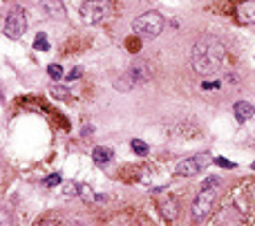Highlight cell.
I'll list each match as a JSON object with an SVG mask.
<instances>
[{"instance_id": "cell-3", "label": "cell", "mask_w": 255, "mask_h": 226, "mask_svg": "<svg viewBox=\"0 0 255 226\" xmlns=\"http://www.w3.org/2000/svg\"><path fill=\"white\" fill-rule=\"evenodd\" d=\"M132 32L137 36H141V38H157V36L163 32V18L161 14L157 12H145L141 14L139 18H134L132 23Z\"/></svg>"}, {"instance_id": "cell-22", "label": "cell", "mask_w": 255, "mask_h": 226, "mask_svg": "<svg viewBox=\"0 0 255 226\" xmlns=\"http://www.w3.org/2000/svg\"><path fill=\"white\" fill-rule=\"evenodd\" d=\"M220 85H222L220 81H204V83H202V87H204V90H217Z\"/></svg>"}, {"instance_id": "cell-12", "label": "cell", "mask_w": 255, "mask_h": 226, "mask_svg": "<svg viewBox=\"0 0 255 226\" xmlns=\"http://www.w3.org/2000/svg\"><path fill=\"white\" fill-rule=\"evenodd\" d=\"M92 159L96 163H108L112 159V150H110V148H103V145H99V148H94V150H92Z\"/></svg>"}, {"instance_id": "cell-13", "label": "cell", "mask_w": 255, "mask_h": 226, "mask_svg": "<svg viewBox=\"0 0 255 226\" xmlns=\"http://www.w3.org/2000/svg\"><path fill=\"white\" fill-rule=\"evenodd\" d=\"M63 195L65 197H74V195H81V186L76 184V181H63Z\"/></svg>"}, {"instance_id": "cell-10", "label": "cell", "mask_w": 255, "mask_h": 226, "mask_svg": "<svg viewBox=\"0 0 255 226\" xmlns=\"http://www.w3.org/2000/svg\"><path fill=\"white\" fill-rule=\"evenodd\" d=\"M159 209H161L166 220H175L177 217V199L170 197V195H161L159 197Z\"/></svg>"}, {"instance_id": "cell-24", "label": "cell", "mask_w": 255, "mask_h": 226, "mask_svg": "<svg viewBox=\"0 0 255 226\" xmlns=\"http://www.w3.org/2000/svg\"><path fill=\"white\" fill-rule=\"evenodd\" d=\"M81 134H92V126H83L81 128Z\"/></svg>"}, {"instance_id": "cell-5", "label": "cell", "mask_w": 255, "mask_h": 226, "mask_svg": "<svg viewBox=\"0 0 255 226\" xmlns=\"http://www.w3.org/2000/svg\"><path fill=\"white\" fill-rule=\"evenodd\" d=\"M210 163V155L206 152H199L195 157H188L184 161L177 163V168H175V175H179V177H192V175H199L202 170H206V166Z\"/></svg>"}, {"instance_id": "cell-8", "label": "cell", "mask_w": 255, "mask_h": 226, "mask_svg": "<svg viewBox=\"0 0 255 226\" xmlns=\"http://www.w3.org/2000/svg\"><path fill=\"white\" fill-rule=\"evenodd\" d=\"M41 7H43V12H45V16L52 18V20H65L67 18L65 5L61 0H41Z\"/></svg>"}, {"instance_id": "cell-1", "label": "cell", "mask_w": 255, "mask_h": 226, "mask_svg": "<svg viewBox=\"0 0 255 226\" xmlns=\"http://www.w3.org/2000/svg\"><path fill=\"white\" fill-rule=\"evenodd\" d=\"M226 58V47L215 36H204L192 45L191 52V67L202 76H213L222 67Z\"/></svg>"}, {"instance_id": "cell-18", "label": "cell", "mask_w": 255, "mask_h": 226, "mask_svg": "<svg viewBox=\"0 0 255 226\" xmlns=\"http://www.w3.org/2000/svg\"><path fill=\"white\" fill-rule=\"evenodd\" d=\"M81 197L85 199V202H96V199H99L96 195H92V188H90V186H85V184L81 186Z\"/></svg>"}, {"instance_id": "cell-23", "label": "cell", "mask_w": 255, "mask_h": 226, "mask_svg": "<svg viewBox=\"0 0 255 226\" xmlns=\"http://www.w3.org/2000/svg\"><path fill=\"white\" fill-rule=\"evenodd\" d=\"M81 74H83V70H81V67H74V70H72L70 74H67V81H74V79H79Z\"/></svg>"}, {"instance_id": "cell-16", "label": "cell", "mask_w": 255, "mask_h": 226, "mask_svg": "<svg viewBox=\"0 0 255 226\" xmlns=\"http://www.w3.org/2000/svg\"><path fill=\"white\" fill-rule=\"evenodd\" d=\"M47 74L52 76L54 81H58V79H63V67L58 63H52V65H47Z\"/></svg>"}, {"instance_id": "cell-9", "label": "cell", "mask_w": 255, "mask_h": 226, "mask_svg": "<svg viewBox=\"0 0 255 226\" xmlns=\"http://www.w3.org/2000/svg\"><path fill=\"white\" fill-rule=\"evenodd\" d=\"M233 112H235V119H238L239 123H244V121H249V119H253L255 108L249 101H238V103L233 105Z\"/></svg>"}, {"instance_id": "cell-11", "label": "cell", "mask_w": 255, "mask_h": 226, "mask_svg": "<svg viewBox=\"0 0 255 226\" xmlns=\"http://www.w3.org/2000/svg\"><path fill=\"white\" fill-rule=\"evenodd\" d=\"M239 18L244 23H255V2H244L239 7Z\"/></svg>"}, {"instance_id": "cell-2", "label": "cell", "mask_w": 255, "mask_h": 226, "mask_svg": "<svg viewBox=\"0 0 255 226\" xmlns=\"http://www.w3.org/2000/svg\"><path fill=\"white\" fill-rule=\"evenodd\" d=\"M220 188H222V177H217V175L206 177V181L202 184L197 197L192 199V206H191L192 220L195 222H204L210 215V210L215 206V199L220 195Z\"/></svg>"}, {"instance_id": "cell-4", "label": "cell", "mask_w": 255, "mask_h": 226, "mask_svg": "<svg viewBox=\"0 0 255 226\" xmlns=\"http://www.w3.org/2000/svg\"><path fill=\"white\" fill-rule=\"evenodd\" d=\"M25 29H27V14H25V9L23 7L9 9V14L5 18V27H2L5 36L7 38H20L25 34Z\"/></svg>"}, {"instance_id": "cell-21", "label": "cell", "mask_w": 255, "mask_h": 226, "mask_svg": "<svg viewBox=\"0 0 255 226\" xmlns=\"http://www.w3.org/2000/svg\"><path fill=\"white\" fill-rule=\"evenodd\" d=\"M215 163H217V166H222V168H235V163L228 161V159H224V157H217V159H215Z\"/></svg>"}, {"instance_id": "cell-14", "label": "cell", "mask_w": 255, "mask_h": 226, "mask_svg": "<svg viewBox=\"0 0 255 226\" xmlns=\"http://www.w3.org/2000/svg\"><path fill=\"white\" fill-rule=\"evenodd\" d=\"M34 49H38V52H47V49H49V41H47V36L43 34V32H41L38 36H36Z\"/></svg>"}, {"instance_id": "cell-7", "label": "cell", "mask_w": 255, "mask_h": 226, "mask_svg": "<svg viewBox=\"0 0 255 226\" xmlns=\"http://www.w3.org/2000/svg\"><path fill=\"white\" fill-rule=\"evenodd\" d=\"M128 76H130V81L134 85H145V83L152 81V67L145 61H134L130 65V70H128Z\"/></svg>"}, {"instance_id": "cell-19", "label": "cell", "mask_w": 255, "mask_h": 226, "mask_svg": "<svg viewBox=\"0 0 255 226\" xmlns=\"http://www.w3.org/2000/svg\"><path fill=\"white\" fill-rule=\"evenodd\" d=\"M52 94L56 99H67V97H70V90H67V87H52Z\"/></svg>"}, {"instance_id": "cell-15", "label": "cell", "mask_w": 255, "mask_h": 226, "mask_svg": "<svg viewBox=\"0 0 255 226\" xmlns=\"http://www.w3.org/2000/svg\"><path fill=\"white\" fill-rule=\"evenodd\" d=\"M132 85H134V83L130 81V76H128V74H123L121 79L114 83V87H116V90H121V92H128V90H130Z\"/></svg>"}, {"instance_id": "cell-20", "label": "cell", "mask_w": 255, "mask_h": 226, "mask_svg": "<svg viewBox=\"0 0 255 226\" xmlns=\"http://www.w3.org/2000/svg\"><path fill=\"white\" fill-rule=\"evenodd\" d=\"M61 181H63V177H61L58 173H54V175H49V177L45 179V186H49V188H52V186H58Z\"/></svg>"}, {"instance_id": "cell-6", "label": "cell", "mask_w": 255, "mask_h": 226, "mask_svg": "<svg viewBox=\"0 0 255 226\" xmlns=\"http://www.w3.org/2000/svg\"><path fill=\"white\" fill-rule=\"evenodd\" d=\"M108 14V5H105V0H85L79 9V16L85 25H96L101 23Z\"/></svg>"}, {"instance_id": "cell-25", "label": "cell", "mask_w": 255, "mask_h": 226, "mask_svg": "<svg viewBox=\"0 0 255 226\" xmlns=\"http://www.w3.org/2000/svg\"><path fill=\"white\" fill-rule=\"evenodd\" d=\"M251 168H253V170H255V161H253V163H251Z\"/></svg>"}, {"instance_id": "cell-17", "label": "cell", "mask_w": 255, "mask_h": 226, "mask_svg": "<svg viewBox=\"0 0 255 226\" xmlns=\"http://www.w3.org/2000/svg\"><path fill=\"white\" fill-rule=\"evenodd\" d=\"M130 145H132V150L137 152V155H141V157L148 155V144H143L141 139H132V144Z\"/></svg>"}]
</instances>
